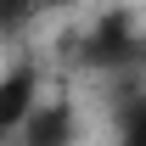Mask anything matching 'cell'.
Listing matches in <instances>:
<instances>
[{
	"label": "cell",
	"instance_id": "obj_1",
	"mask_svg": "<svg viewBox=\"0 0 146 146\" xmlns=\"http://www.w3.org/2000/svg\"><path fill=\"white\" fill-rule=\"evenodd\" d=\"M79 62L96 73H124V68H146V34L141 23H135V11L129 6H112V11H101V17L90 23V34L79 39Z\"/></svg>",
	"mask_w": 146,
	"mask_h": 146
},
{
	"label": "cell",
	"instance_id": "obj_2",
	"mask_svg": "<svg viewBox=\"0 0 146 146\" xmlns=\"http://www.w3.org/2000/svg\"><path fill=\"white\" fill-rule=\"evenodd\" d=\"M39 107V62H11L0 73V146L17 141V129L28 124V112Z\"/></svg>",
	"mask_w": 146,
	"mask_h": 146
},
{
	"label": "cell",
	"instance_id": "obj_3",
	"mask_svg": "<svg viewBox=\"0 0 146 146\" xmlns=\"http://www.w3.org/2000/svg\"><path fill=\"white\" fill-rule=\"evenodd\" d=\"M11 146H79V112H73V101L68 96H56V101L39 96V107L28 112V124L17 129Z\"/></svg>",
	"mask_w": 146,
	"mask_h": 146
},
{
	"label": "cell",
	"instance_id": "obj_4",
	"mask_svg": "<svg viewBox=\"0 0 146 146\" xmlns=\"http://www.w3.org/2000/svg\"><path fill=\"white\" fill-rule=\"evenodd\" d=\"M112 118H118V146H146V90L112 101Z\"/></svg>",
	"mask_w": 146,
	"mask_h": 146
},
{
	"label": "cell",
	"instance_id": "obj_5",
	"mask_svg": "<svg viewBox=\"0 0 146 146\" xmlns=\"http://www.w3.org/2000/svg\"><path fill=\"white\" fill-rule=\"evenodd\" d=\"M68 6H79V0H34V11H68Z\"/></svg>",
	"mask_w": 146,
	"mask_h": 146
}]
</instances>
